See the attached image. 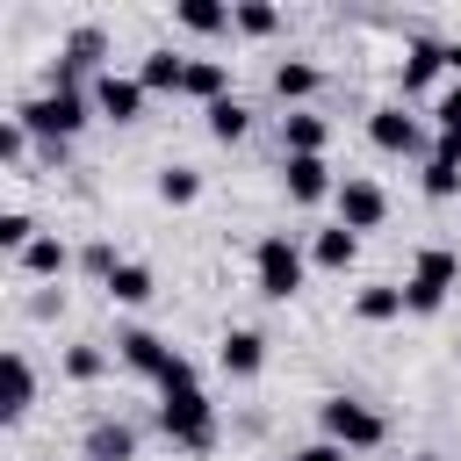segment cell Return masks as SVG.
Wrapping results in <instances>:
<instances>
[{
	"label": "cell",
	"instance_id": "obj_1",
	"mask_svg": "<svg viewBox=\"0 0 461 461\" xmlns=\"http://www.w3.org/2000/svg\"><path fill=\"white\" fill-rule=\"evenodd\" d=\"M303 274H310V252H303L288 230H267V238L252 245V288H259L267 303L303 295Z\"/></svg>",
	"mask_w": 461,
	"mask_h": 461
},
{
	"label": "cell",
	"instance_id": "obj_2",
	"mask_svg": "<svg viewBox=\"0 0 461 461\" xmlns=\"http://www.w3.org/2000/svg\"><path fill=\"white\" fill-rule=\"evenodd\" d=\"M158 425H166V439L187 447V454H209V447H216V403L202 396V382H194V389H158Z\"/></svg>",
	"mask_w": 461,
	"mask_h": 461
},
{
	"label": "cell",
	"instance_id": "obj_3",
	"mask_svg": "<svg viewBox=\"0 0 461 461\" xmlns=\"http://www.w3.org/2000/svg\"><path fill=\"white\" fill-rule=\"evenodd\" d=\"M454 281H461V252H454V245H425V252L411 259V274H403V310H411V317H432Z\"/></svg>",
	"mask_w": 461,
	"mask_h": 461
},
{
	"label": "cell",
	"instance_id": "obj_4",
	"mask_svg": "<svg viewBox=\"0 0 461 461\" xmlns=\"http://www.w3.org/2000/svg\"><path fill=\"white\" fill-rule=\"evenodd\" d=\"M317 425H324V439H339L346 454H367V447H382V439H389L382 411H375V403H360V396H324V403H317Z\"/></svg>",
	"mask_w": 461,
	"mask_h": 461
},
{
	"label": "cell",
	"instance_id": "obj_5",
	"mask_svg": "<svg viewBox=\"0 0 461 461\" xmlns=\"http://www.w3.org/2000/svg\"><path fill=\"white\" fill-rule=\"evenodd\" d=\"M14 115L29 122V137H50V144L65 151V137H79V122H86V94H79V86H43V94L22 101Z\"/></svg>",
	"mask_w": 461,
	"mask_h": 461
},
{
	"label": "cell",
	"instance_id": "obj_6",
	"mask_svg": "<svg viewBox=\"0 0 461 461\" xmlns=\"http://www.w3.org/2000/svg\"><path fill=\"white\" fill-rule=\"evenodd\" d=\"M367 137H375V151H396V158H432V137H425V122H418V115H403V101L367 108Z\"/></svg>",
	"mask_w": 461,
	"mask_h": 461
},
{
	"label": "cell",
	"instance_id": "obj_7",
	"mask_svg": "<svg viewBox=\"0 0 461 461\" xmlns=\"http://www.w3.org/2000/svg\"><path fill=\"white\" fill-rule=\"evenodd\" d=\"M331 202H339V223H346L353 238H360V230H382V216H389V194H382L367 173H346Z\"/></svg>",
	"mask_w": 461,
	"mask_h": 461
},
{
	"label": "cell",
	"instance_id": "obj_8",
	"mask_svg": "<svg viewBox=\"0 0 461 461\" xmlns=\"http://www.w3.org/2000/svg\"><path fill=\"white\" fill-rule=\"evenodd\" d=\"M101 58H108V36H101L94 22H79V29L65 36V58H58V72H50V86H72L79 72H94V79H101V72H108Z\"/></svg>",
	"mask_w": 461,
	"mask_h": 461
},
{
	"label": "cell",
	"instance_id": "obj_9",
	"mask_svg": "<svg viewBox=\"0 0 461 461\" xmlns=\"http://www.w3.org/2000/svg\"><path fill=\"white\" fill-rule=\"evenodd\" d=\"M94 108H101L108 122H137V115H144V79H137V72H115V65H108V72L94 79Z\"/></svg>",
	"mask_w": 461,
	"mask_h": 461
},
{
	"label": "cell",
	"instance_id": "obj_10",
	"mask_svg": "<svg viewBox=\"0 0 461 461\" xmlns=\"http://www.w3.org/2000/svg\"><path fill=\"white\" fill-rule=\"evenodd\" d=\"M439 72H447V43L411 36V43H403V65H396V86H403V94H425V86H439Z\"/></svg>",
	"mask_w": 461,
	"mask_h": 461
},
{
	"label": "cell",
	"instance_id": "obj_11",
	"mask_svg": "<svg viewBox=\"0 0 461 461\" xmlns=\"http://www.w3.org/2000/svg\"><path fill=\"white\" fill-rule=\"evenodd\" d=\"M324 144H331V122L324 115H310V108H288L281 115V158H324Z\"/></svg>",
	"mask_w": 461,
	"mask_h": 461
},
{
	"label": "cell",
	"instance_id": "obj_12",
	"mask_svg": "<svg viewBox=\"0 0 461 461\" xmlns=\"http://www.w3.org/2000/svg\"><path fill=\"white\" fill-rule=\"evenodd\" d=\"M281 180H288V202H303V209H317V202L339 194V180H331L324 158H281Z\"/></svg>",
	"mask_w": 461,
	"mask_h": 461
},
{
	"label": "cell",
	"instance_id": "obj_13",
	"mask_svg": "<svg viewBox=\"0 0 461 461\" xmlns=\"http://www.w3.org/2000/svg\"><path fill=\"white\" fill-rule=\"evenodd\" d=\"M115 360H122L130 375H151V382H158V375H166V360H173V346H166L158 331H144V324H130V331L115 339Z\"/></svg>",
	"mask_w": 461,
	"mask_h": 461
},
{
	"label": "cell",
	"instance_id": "obj_14",
	"mask_svg": "<svg viewBox=\"0 0 461 461\" xmlns=\"http://www.w3.org/2000/svg\"><path fill=\"white\" fill-rule=\"evenodd\" d=\"M216 360H223V375H230V382H252V375L267 367V339H259L252 324H230V331H223V346H216Z\"/></svg>",
	"mask_w": 461,
	"mask_h": 461
},
{
	"label": "cell",
	"instance_id": "obj_15",
	"mask_svg": "<svg viewBox=\"0 0 461 461\" xmlns=\"http://www.w3.org/2000/svg\"><path fill=\"white\" fill-rule=\"evenodd\" d=\"M180 94L202 101V108L230 101V65H223V58H187V86H180Z\"/></svg>",
	"mask_w": 461,
	"mask_h": 461
},
{
	"label": "cell",
	"instance_id": "obj_16",
	"mask_svg": "<svg viewBox=\"0 0 461 461\" xmlns=\"http://www.w3.org/2000/svg\"><path fill=\"white\" fill-rule=\"evenodd\" d=\"M137 79H144V94H180V86H187V58H180V50H144Z\"/></svg>",
	"mask_w": 461,
	"mask_h": 461
},
{
	"label": "cell",
	"instance_id": "obj_17",
	"mask_svg": "<svg viewBox=\"0 0 461 461\" xmlns=\"http://www.w3.org/2000/svg\"><path fill=\"white\" fill-rule=\"evenodd\" d=\"M317 86H324V72H317L310 58H281V65H274V94H281L288 108H303Z\"/></svg>",
	"mask_w": 461,
	"mask_h": 461
},
{
	"label": "cell",
	"instance_id": "obj_18",
	"mask_svg": "<svg viewBox=\"0 0 461 461\" xmlns=\"http://www.w3.org/2000/svg\"><path fill=\"white\" fill-rule=\"evenodd\" d=\"M14 267H22V274H36V281H58V274L72 267V245H65L58 230H43V238H36V245H29Z\"/></svg>",
	"mask_w": 461,
	"mask_h": 461
},
{
	"label": "cell",
	"instance_id": "obj_19",
	"mask_svg": "<svg viewBox=\"0 0 461 461\" xmlns=\"http://www.w3.org/2000/svg\"><path fill=\"white\" fill-rule=\"evenodd\" d=\"M0 367H7V403H0V411H7V418H29V403H36V367H29V353L7 346Z\"/></svg>",
	"mask_w": 461,
	"mask_h": 461
},
{
	"label": "cell",
	"instance_id": "obj_20",
	"mask_svg": "<svg viewBox=\"0 0 461 461\" xmlns=\"http://www.w3.org/2000/svg\"><path fill=\"white\" fill-rule=\"evenodd\" d=\"M353 252H360V238H353L346 223H324V230H317V245H310V259H317L324 274H346V267H353Z\"/></svg>",
	"mask_w": 461,
	"mask_h": 461
},
{
	"label": "cell",
	"instance_id": "obj_21",
	"mask_svg": "<svg viewBox=\"0 0 461 461\" xmlns=\"http://www.w3.org/2000/svg\"><path fill=\"white\" fill-rule=\"evenodd\" d=\"M151 288H158V281H151V267H144V259H122V267L108 274V303H122V310L151 303Z\"/></svg>",
	"mask_w": 461,
	"mask_h": 461
},
{
	"label": "cell",
	"instance_id": "obj_22",
	"mask_svg": "<svg viewBox=\"0 0 461 461\" xmlns=\"http://www.w3.org/2000/svg\"><path fill=\"white\" fill-rule=\"evenodd\" d=\"M353 317H360V324H389V317H403V288H396V281H367V288L353 295Z\"/></svg>",
	"mask_w": 461,
	"mask_h": 461
},
{
	"label": "cell",
	"instance_id": "obj_23",
	"mask_svg": "<svg viewBox=\"0 0 461 461\" xmlns=\"http://www.w3.org/2000/svg\"><path fill=\"white\" fill-rule=\"evenodd\" d=\"M86 461H137V432L115 425V418H101V425L86 432Z\"/></svg>",
	"mask_w": 461,
	"mask_h": 461
},
{
	"label": "cell",
	"instance_id": "obj_24",
	"mask_svg": "<svg viewBox=\"0 0 461 461\" xmlns=\"http://www.w3.org/2000/svg\"><path fill=\"white\" fill-rule=\"evenodd\" d=\"M173 14H180V29H194V36H216V29H230V7H216V0H180Z\"/></svg>",
	"mask_w": 461,
	"mask_h": 461
},
{
	"label": "cell",
	"instance_id": "obj_25",
	"mask_svg": "<svg viewBox=\"0 0 461 461\" xmlns=\"http://www.w3.org/2000/svg\"><path fill=\"white\" fill-rule=\"evenodd\" d=\"M230 29H238V36H274V29H281V7H267V0H238V7H230Z\"/></svg>",
	"mask_w": 461,
	"mask_h": 461
},
{
	"label": "cell",
	"instance_id": "obj_26",
	"mask_svg": "<svg viewBox=\"0 0 461 461\" xmlns=\"http://www.w3.org/2000/svg\"><path fill=\"white\" fill-rule=\"evenodd\" d=\"M245 130H252V108H245V101H216V108H209V137H216V144H238Z\"/></svg>",
	"mask_w": 461,
	"mask_h": 461
},
{
	"label": "cell",
	"instance_id": "obj_27",
	"mask_svg": "<svg viewBox=\"0 0 461 461\" xmlns=\"http://www.w3.org/2000/svg\"><path fill=\"white\" fill-rule=\"evenodd\" d=\"M194 194H202V173H194V166H166V173H158V202H166V209H187Z\"/></svg>",
	"mask_w": 461,
	"mask_h": 461
},
{
	"label": "cell",
	"instance_id": "obj_28",
	"mask_svg": "<svg viewBox=\"0 0 461 461\" xmlns=\"http://www.w3.org/2000/svg\"><path fill=\"white\" fill-rule=\"evenodd\" d=\"M36 238H43V230H36V216H29V209H7V216H0V252H7V259H22Z\"/></svg>",
	"mask_w": 461,
	"mask_h": 461
},
{
	"label": "cell",
	"instance_id": "obj_29",
	"mask_svg": "<svg viewBox=\"0 0 461 461\" xmlns=\"http://www.w3.org/2000/svg\"><path fill=\"white\" fill-rule=\"evenodd\" d=\"M418 187H425V202H454V194H461V166H454V158H425Z\"/></svg>",
	"mask_w": 461,
	"mask_h": 461
},
{
	"label": "cell",
	"instance_id": "obj_30",
	"mask_svg": "<svg viewBox=\"0 0 461 461\" xmlns=\"http://www.w3.org/2000/svg\"><path fill=\"white\" fill-rule=\"evenodd\" d=\"M101 367H108L101 346H65V375H72V382H101Z\"/></svg>",
	"mask_w": 461,
	"mask_h": 461
},
{
	"label": "cell",
	"instance_id": "obj_31",
	"mask_svg": "<svg viewBox=\"0 0 461 461\" xmlns=\"http://www.w3.org/2000/svg\"><path fill=\"white\" fill-rule=\"evenodd\" d=\"M432 122H439V137H461V79H454V86H439V101H432Z\"/></svg>",
	"mask_w": 461,
	"mask_h": 461
},
{
	"label": "cell",
	"instance_id": "obj_32",
	"mask_svg": "<svg viewBox=\"0 0 461 461\" xmlns=\"http://www.w3.org/2000/svg\"><path fill=\"white\" fill-rule=\"evenodd\" d=\"M22 151H29V122L7 115V122H0V166H22Z\"/></svg>",
	"mask_w": 461,
	"mask_h": 461
},
{
	"label": "cell",
	"instance_id": "obj_33",
	"mask_svg": "<svg viewBox=\"0 0 461 461\" xmlns=\"http://www.w3.org/2000/svg\"><path fill=\"white\" fill-rule=\"evenodd\" d=\"M79 267H86V274H94V281L108 288V274H115L122 259H115V245H86V252H79Z\"/></svg>",
	"mask_w": 461,
	"mask_h": 461
},
{
	"label": "cell",
	"instance_id": "obj_34",
	"mask_svg": "<svg viewBox=\"0 0 461 461\" xmlns=\"http://www.w3.org/2000/svg\"><path fill=\"white\" fill-rule=\"evenodd\" d=\"M288 461H353V454H346L339 439H310V447H295Z\"/></svg>",
	"mask_w": 461,
	"mask_h": 461
},
{
	"label": "cell",
	"instance_id": "obj_35",
	"mask_svg": "<svg viewBox=\"0 0 461 461\" xmlns=\"http://www.w3.org/2000/svg\"><path fill=\"white\" fill-rule=\"evenodd\" d=\"M432 158H454L461 166V137H432Z\"/></svg>",
	"mask_w": 461,
	"mask_h": 461
},
{
	"label": "cell",
	"instance_id": "obj_36",
	"mask_svg": "<svg viewBox=\"0 0 461 461\" xmlns=\"http://www.w3.org/2000/svg\"><path fill=\"white\" fill-rule=\"evenodd\" d=\"M447 72H454V79H461V36H454V43H447Z\"/></svg>",
	"mask_w": 461,
	"mask_h": 461
},
{
	"label": "cell",
	"instance_id": "obj_37",
	"mask_svg": "<svg viewBox=\"0 0 461 461\" xmlns=\"http://www.w3.org/2000/svg\"><path fill=\"white\" fill-rule=\"evenodd\" d=\"M411 461H439V454H411Z\"/></svg>",
	"mask_w": 461,
	"mask_h": 461
}]
</instances>
